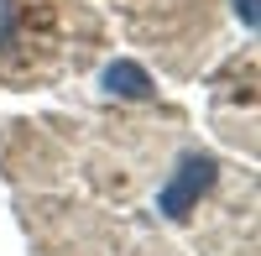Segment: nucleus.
<instances>
[{
  "mask_svg": "<svg viewBox=\"0 0 261 256\" xmlns=\"http://www.w3.org/2000/svg\"><path fill=\"white\" fill-rule=\"evenodd\" d=\"M209 183H214V157H188V162H183V173H178V178H172V183L162 188L157 209H162L167 220H183L188 209H193V199H199Z\"/></svg>",
  "mask_w": 261,
  "mask_h": 256,
  "instance_id": "obj_1",
  "label": "nucleus"
},
{
  "mask_svg": "<svg viewBox=\"0 0 261 256\" xmlns=\"http://www.w3.org/2000/svg\"><path fill=\"white\" fill-rule=\"evenodd\" d=\"M235 6H241V16H246V27H256V6H251V0H235Z\"/></svg>",
  "mask_w": 261,
  "mask_h": 256,
  "instance_id": "obj_3",
  "label": "nucleus"
},
{
  "mask_svg": "<svg viewBox=\"0 0 261 256\" xmlns=\"http://www.w3.org/2000/svg\"><path fill=\"white\" fill-rule=\"evenodd\" d=\"M105 84H110V94H125V99H151V79L136 68V63H115V68L105 73Z\"/></svg>",
  "mask_w": 261,
  "mask_h": 256,
  "instance_id": "obj_2",
  "label": "nucleus"
}]
</instances>
